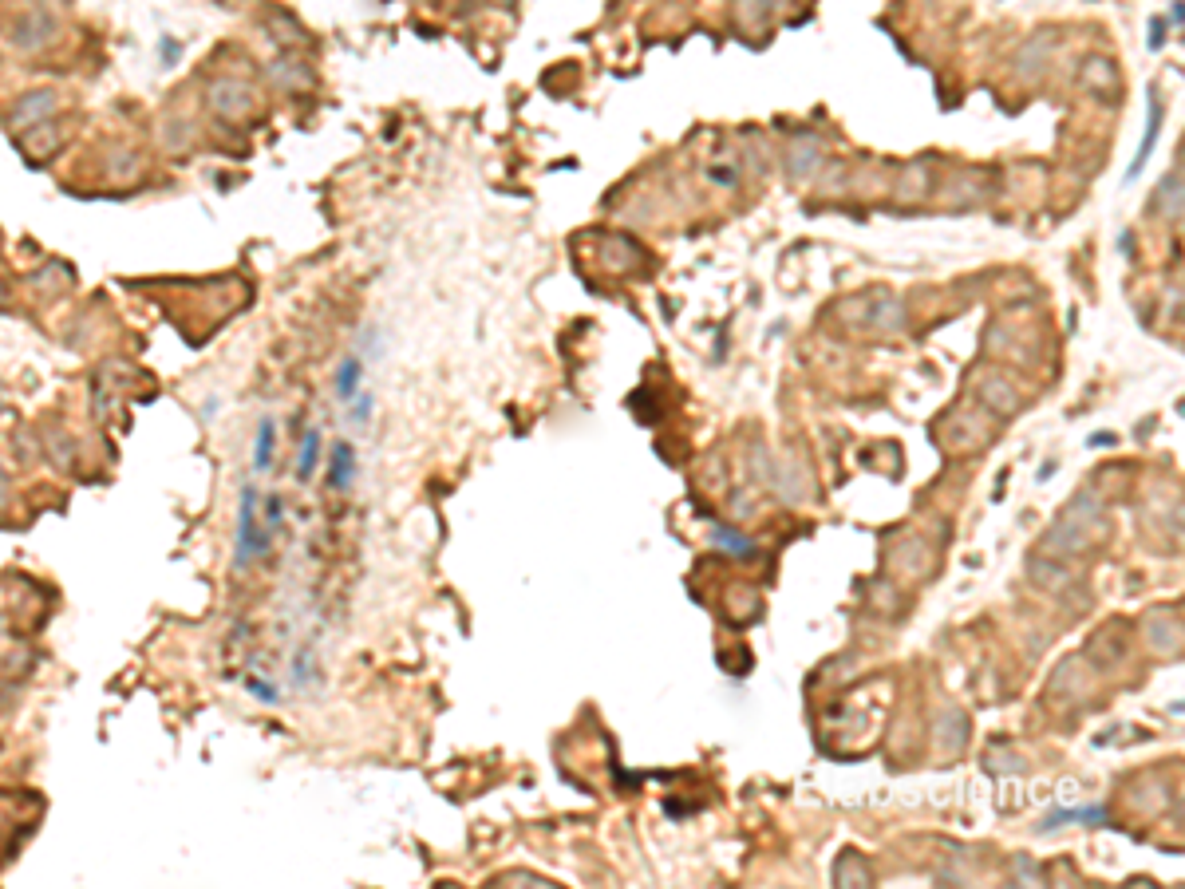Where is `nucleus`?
<instances>
[{
	"mask_svg": "<svg viewBox=\"0 0 1185 889\" xmlns=\"http://www.w3.org/2000/svg\"><path fill=\"white\" fill-rule=\"evenodd\" d=\"M1158 131H1162V99L1150 91V123H1146V139H1142V147H1138V155H1134V162H1130V170H1126V182H1134L1138 178V170L1146 166V159L1154 155V143H1158Z\"/></svg>",
	"mask_w": 1185,
	"mask_h": 889,
	"instance_id": "5",
	"label": "nucleus"
},
{
	"mask_svg": "<svg viewBox=\"0 0 1185 889\" xmlns=\"http://www.w3.org/2000/svg\"><path fill=\"white\" fill-rule=\"evenodd\" d=\"M715 542H719V546H731V550H735V554H743V558H747V554H755V546H751V542H739V534H735V530H715Z\"/></svg>",
	"mask_w": 1185,
	"mask_h": 889,
	"instance_id": "12",
	"label": "nucleus"
},
{
	"mask_svg": "<svg viewBox=\"0 0 1185 889\" xmlns=\"http://www.w3.org/2000/svg\"><path fill=\"white\" fill-rule=\"evenodd\" d=\"M206 103H210V111H214L218 119L237 123V119H245V115L253 111V87H249L245 80H234V76L214 80L210 83V91H206Z\"/></svg>",
	"mask_w": 1185,
	"mask_h": 889,
	"instance_id": "2",
	"label": "nucleus"
},
{
	"mask_svg": "<svg viewBox=\"0 0 1185 889\" xmlns=\"http://www.w3.org/2000/svg\"><path fill=\"white\" fill-rule=\"evenodd\" d=\"M281 514H285L281 498H277V494H269V498H265V526H269V530H277V526H281Z\"/></svg>",
	"mask_w": 1185,
	"mask_h": 889,
	"instance_id": "13",
	"label": "nucleus"
},
{
	"mask_svg": "<svg viewBox=\"0 0 1185 889\" xmlns=\"http://www.w3.org/2000/svg\"><path fill=\"white\" fill-rule=\"evenodd\" d=\"M273 451H277V423L265 415L257 423V443H253V475H265L273 467Z\"/></svg>",
	"mask_w": 1185,
	"mask_h": 889,
	"instance_id": "7",
	"label": "nucleus"
},
{
	"mask_svg": "<svg viewBox=\"0 0 1185 889\" xmlns=\"http://www.w3.org/2000/svg\"><path fill=\"white\" fill-rule=\"evenodd\" d=\"M162 56H166V68H174V60H178V44H174L170 36L162 40Z\"/></svg>",
	"mask_w": 1185,
	"mask_h": 889,
	"instance_id": "15",
	"label": "nucleus"
},
{
	"mask_svg": "<svg viewBox=\"0 0 1185 889\" xmlns=\"http://www.w3.org/2000/svg\"><path fill=\"white\" fill-rule=\"evenodd\" d=\"M368 415H372V396H356V400H352V419L364 427V423H368Z\"/></svg>",
	"mask_w": 1185,
	"mask_h": 889,
	"instance_id": "14",
	"label": "nucleus"
},
{
	"mask_svg": "<svg viewBox=\"0 0 1185 889\" xmlns=\"http://www.w3.org/2000/svg\"><path fill=\"white\" fill-rule=\"evenodd\" d=\"M56 111H60V91H28V95L16 99L8 123H12V131L20 135V131H28V127H36V123H48Z\"/></svg>",
	"mask_w": 1185,
	"mask_h": 889,
	"instance_id": "3",
	"label": "nucleus"
},
{
	"mask_svg": "<svg viewBox=\"0 0 1185 889\" xmlns=\"http://www.w3.org/2000/svg\"><path fill=\"white\" fill-rule=\"evenodd\" d=\"M60 143H64V131H60L52 119H48V123H36V127H32V135L24 139V151H28L32 159H48V155H52Z\"/></svg>",
	"mask_w": 1185,
	"mask_h": 889,
	"instance_id": "8",
	"label": "nucleus"
},
{
	"mask_svg": "<svg viewBox=\"0 0 1185 889\" xmlns=\"http://www.w3.org/2000/svg\"><path fill=\"white\" fill-rule=\"evenodd\" d=\"M56 36H60V20L52 8H32V16H24L16 24V44L24 52H40V48L56 44Z\"/></svg>",
	"mask_w": 1185,
	"mask_h": 889,
	"instance_id": "4",
	"label": "nucleus"
},
{
	"mask_svg": "<svg viewBox=\"0 0 1185 889\" xmlns=\"http://www.w3.org/2000/svg\"><path fill=\"white\" fill-rule=\"evenodd\" d=\"M320 451H324V439H320V431H309L305 435V443H301V463H297V479L301 483H309L316 471V463H320Z\"/></svg>",
	"mask_w": 1185,
	"mask_h": 889,
	"instance_id": "10",
	"label": "nucleus"
},
{
	"mask_svg": "<svg viewBox=\"0 0 1185 889\" xmlns=\"http://www.w3.org/2000/svg\"><path fill=\"white\" fill-rule=\"evenodd\" d=\"M245 688H249V692L261 700V704H277V688H273L269 680H261V676H249V680H245Z\"/></svg>",
	"mask_w": 1185,
	"mask_h": 889,
	"instance_id": "11",
	"label": "nucleus"
},
{
	"mask_svg": "<svg viewBox=\"0 0 1185 889\" xmlns=\"http://www.w3.org/2000/svg\"><path fill=\"white\" fill-rule=\"evenodd\" d=\"M4 305H8V289L0 285V309H4Z\"/></svg>",
	"mask_w": 1185,
	"mask_h": 889,
	"instance_id": "16",
	"label": "nucleus"
},
{
	"mask_svg": "<svg viewBox=\"0 0 1185 889\" xmlns=\"http://www.w3.org/2000/svg\"><path fill=\"white\" fill-rule=\"evenodd\" d=\"M352 479H356V451H352V443H336L332 447V467H328V486L348 490Z\"/></svg>",
	"mask_w": 1185,
	"mask_h": 889,
	"instance_id": "6",
	"label": "nucleus"
},
{
	"mask_svg": "<svg viewBox=\"0 0 1185 889\" xmlns=\"http://www.w3.org/2000/svg\"><path fill=\"white\" fill-rule=\"evenodd\" d=\"M257 486L245 483L241 486V506H237V546H234V566H249V562H261L273 546V530L261 526L257 518Z\"/></svg>",
	"mask_w": 1185,
	"mask_h": 889,
	"instance_id": "1",
	"label": "nucleus"
},
{
	"mask_svg": "<svg viewBox=\"0 0 1185 889\" xmlns=\"http://www.w3.org/2000/svg\"><path fill=\"white\" fill-rule=\"evenodd\" d=\"M360 372H364V360L352 352V356H344V364H340V376H336V396L344 400V404H352L356 396H360Z\"/></svg>",
	"mask_w": 1185,
	"mask_h": 889,
	"instance_id": "9",
	"label": "nucleus"
}]
</instances>
